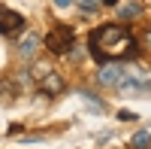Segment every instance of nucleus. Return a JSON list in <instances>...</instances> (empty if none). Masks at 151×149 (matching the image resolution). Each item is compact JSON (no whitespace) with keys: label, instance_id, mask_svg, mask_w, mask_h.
Returning a JSON list of instances; mask_svg holds the SVG:
<instances>
[{"label":"nucleus","instance_id":"obj_4","mask_svg":"<svg viewBox=\"0 0 151 149\" xmlns=\"http://www.w3.org/2000/svg\"><path fill=\"white\" fill-rule=\"evenodd\" d=\"M73 40H76L73 28H64V24H60V28H55V31L48 34L42 43H45V49H48L52 55H67L70 49H76V46H73Z\"/></svg>","mask_w":151,"mask_h":149},{"label":"nucleus","instance_id":"obj_13","mask_svg":"<svg viewBox=\"0 0 151 149\" xmlns=\"http://www.w3.org/2000/svg\"><path fill=\"white\" fill-rule=\"evenodd\" d=\"M82 3H85V6H88V9H91V6H94V3H97V0H82Z\"/></svg>","mask_w":151,"mask_h":149},{"label":"nucleus","instance_id":"obj_8","mask_svg":"<svg viewBox=\"0 0 151 149\" xmlns=\"http://www.w3.org/2000/svg\"><path fill=\"white\" fill-rule=\"evenodd\" d=\"M130 146H136V149H148V146H151V134H148V131H136L133 137H130Z\"/></svg>","mask_w":151,"mask_h":149},{"label":"nucleus","instance_id":"obj_2","mask_svg":"<svg viewBox=\"0 0 151 149\" xmlns=\"http://www.w3.org/2000/svg\"><path fill=\"white\" fill-rule=\"evenodd\" d=\"M115 88H121L124 94H151V67H142V64L124 67V79Z\"/></svg>","mask_w":151,"mask_h":149},{"label":"nucleus","instance_id":"obj_10","mask_svg":"<svg viewBox=\"0 0 151 149\" xmlns=\"http://www.w3.org/2000/svg\"><path fill=\"white\" fill-rule=\"evenodd\" d=\"M142 43H145V49H151V24H148V31H145V37H142Z\"/></svg>","mask_w":151,"mask_h":149},{"label":"nucleus","instance_id":"obj_11","mask_svg":"<svg viewBox=\"0 0 151 149\" xmlns=\"http://www.w3.org/2000/svg\"><path fill=\"white\" fill-rule=\"evenodd\" d=\"M103 3H106V6H118L121 0H103Z\"/></svg>","mask_w":151,"mask_h":149},{"label":"nucleus","instance_id":"obj_5","mask_svg":"<svg viewBox=\"0 0 151 149\" xmlns=\"http://www.w3.org/2000/svg\"><path fill=\"white\" fill-rule=\"evenodd\" d=\"M24 31V15L9 6H0V37H18Z\"/></svg>","mask_w":151,"mask_h":149},{"label":"nucleus","instance_id":"obj_6","mask_svg":"<svg viewBox=\"0 0 151 149\" xmlns=\"http://www.w3.org/2000/svg\"><path fill=\"white\" fill-rule=\"evenodd\" d=\"M121 79H124V64H121V61L103 64V70H100V82H103V85H118Z\"/></svg>","mask_w":151,"mask_h":149},{"label":"nucleus","instance_id":"obj_1","mask_svg":"<svg viewBox=\"0 0 151 149\" xmlns=\"http://www.w3.org/2000/svg\"><path fill=\"white\" fill-rule=\"evenodd\" d=\"M88 49H91L97 64H109V61L133 58L139 43H136V37L127 24H100L88 37Z\"/></svg>","mask_w":151,"mask_h":149},{"label":"nucleus","instance_id":"obj_7","mask_svg":"<svg viewBox=\"0 0 151 149\" xmlns=\"http://www.w3.org/2000/svg\"><path fill=\"white\" fill-rule=\"evenodd\" d=\"M36 49H40V34H24L21 43H18V58H24V61L33 58Z\"/></svg>","mask_w":151,"mask_h":149},{"label":"nucleus","instance_id":"obj_9","mask_svg":"<svg viewBox=\"0 0 151 149\" xmlns=\"http://www.w3.org/2000/svg\"><path fill=\"white\" fill-rule=\"evenodd\" d=\"M136 15H142V6H139V3H127V6H121V18H136Z\"/></svg>","mask_w":151,"mask_h":149},{"label":"nucleus","instance_id":"obj_12","mask_svg":"<svg viewBox=\"0 0 151 149\" xmlns=\"http://www.w3.org/2000/svg\"><path fill=\"white\" fill-rule=\"evenodd\" d=\"M55 3H58V6H70L73 0H55Z\"/></svg>","mask_w":151,"mask_h":149},{"label":"nucleus","instance_id":"obj_3","mask_svg":"<svg viewBox=\"0 0 151 149\" xmlns=\"http://www.w3.org/2000/svg\"><path fill=\"white\" fill-rule=\"evenodd\" d=\"M33 79L40 82V91H42L45 97H58L60 91L67 88L64 76H60L58 70H52V67H36V70H33Z\"/></svg>","mask_w":151,"mask_h":149}]
</instances>
